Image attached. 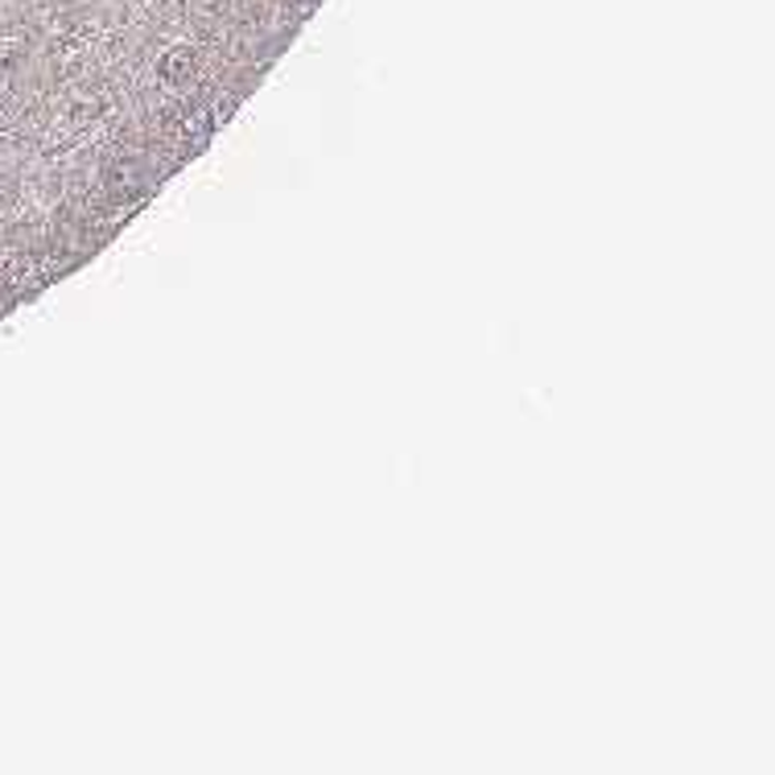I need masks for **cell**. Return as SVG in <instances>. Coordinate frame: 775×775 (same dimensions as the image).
Masks as SVG:
<instances>
[{"instance_id":"1","label":"cell","mask_w":775,"mask_h":775,"mask_svg":"<svg viewBox=\"0 0 775 775\" xmlns=\"http://www.w3.org/2000/svg\"><path fill=\"white\" fill-rule=\"evenodd\" d=\"M157 75L166 87H187L199 75V50L194 46H170L157 63Z\"/></svg>"}]
</instances>
